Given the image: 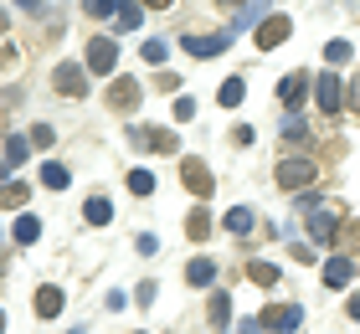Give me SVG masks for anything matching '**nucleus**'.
Instances as JSON below:
<instances>
[{
	"mask_svg": "<svg viewBox=\"0 0 360 334\" xmlns=\"http://www.w3.org/2000/svg\"><path fill=\"white\" fill-rule=\"evenodd\" d=\"M129 144H134V149H165V155H175V149H180L175 129H150V124L129 129Z\"/></svg>",
	"mask_w": 360,
	"mask_h": 334,
	"instance_id": "obj_1",
	"label": "nucleus"
},
{
	"mask_svg": "<svg viewBox=\"0 0 360 334\" xmlns=\"http://www.w3.org/2000/svg\"><path fill=\"white\" fill-rule=\"evenodd\" d=\"M314 180H319V170L309 160H283V165H278V186H283V191H309Z\"/></svg>",
	"mask_w": 360,
	"mask_h": 334,
	"instance_id": "obj_2",
	"label": "nucleus"
},
{
	"mask_svg": "<svg viewBox=\"0 0 360 334\" xmlns=\"http://www.w3.org/2000/svg\"><path fill=\"white\" fill-rule=\"evenodd\" d=\"M314 98H319V108H324V113H340V108H345V82L335 77V67L314 77Z\"/></svg>",
	"mask_w": 360,
	"mask_h": 334,
	"instance_id": "obj_3",
	"label": "nucleus"
},
{
	"mask_svg": "<svg viewBox=\"0 0 360 334\" xmlns=\"http://www.w3.org/2000/svg\"><path fill=\"white\" fill-rule=\"evenodd\" d=\"M257 324H263V329H273V334H293V329L304 324V309H299V304H273V309H268Z\"/></svg>",
	"mask_w": 360,
	"mask_h": 334,
	"instance_id": "obj_4",
	"label": "nucleus"
},
{
	"mask_svg": "<svg viewBox=\"0 0 360 334\" xmlns=\"http://www.w3.org/2000/svg\"><path fill=\"white\" fill-rule=\"evenodd\" d=\"M304 216H309V231H314V242H335V231H340V211L314 206V200H309Z\"/></svg>",
	"mask_w": 360,
	"mask_h": 334,
	"instance_id": "obj_5",
	"label": "nucleus"
},
{
	"mask_svg": "<svg viewBox=\"0 0 360 334\" xmlns=\"http://www.w3.org/2000/svg\"><path fill=\"white\" fill-rule=\"evenodd\" d=\"M52 82H57L62 98H83V93H88V72H83L77 62H62L57 72H52Z\"/></svg>",
	"mask_w": 360,
	"mask_h": 334,
	"instance_id": "obj_6",
	"label": "nucleus"
},
{
	"mask_svg": "<svg viewBox=\"0 0 360 334\" xmlns=\"http://www.w3.org/2000/svg\"><path fill=\"white\" fill-rule=\"evenodd\" d=\"M180 180H186L191 195H211V186H217V180H211V170H206V160H195V155L180 165Z\"/></svg>",
	"mask_w": 360,
	"mask_h": 334,
	"instance_id": "obj_7",
	"label": "nucleus"
},
{
	"mask_svg": "<svg viewBox=\"0 0 360 334\" xmlns=\"http://www.w3.org/2000/svg\"><path fill=\"white\" fill-rule=\"evenodd\" d=\"M288 31H293L288 15H268V21L257 26V46H263V52H273V46H283V41H288Z\"/></svg>",
	"mask_w": 360,
	"mask_h": 334,
	"instance_id": "obj_8",
	"label": "nucleus"
},
{
	"mask_svg": "<svg viewBox=\"0 0 360 334\" xmlns=\"http://www.w3.org/2000/svg\"><path fill=\"white\" fill-rule=\"evenodd\" d=\"M113 62H119V46L108 37H93L88 41V72H113Z\"/></svg>",
	"mask_w": 360,
	"mask_h": 334,
	"instance_id": "obj_9",
	"label": "nucleus"
},
{
	"mask_svg": "<svg viewBox=\"0 0 360 334\" xmlns=\"http://www.w3.org/2000/svg\"><path fill=\"white\" fill-rule=\"evenodd\" d=\"M226 41H232V31H217V37H186L180 46H186L191 57H221V52H226Z\"/></svg>",
	"mask_w": 360,
	"mask_h": 334,
	"instance_id": "obj_10",
	"label": "nucleus"
},
{
	"mask_svg": "<svg viewBox=\"0 0 360 334\" xmlns=\"http://www.w3.org/2000/svg\"><path fill=\"white\" fill-rule=\"evenodd\" d=\"M309 88H314V77H309V72H288L283 82H278V98H283V103L293 108V103H304V93Z\"/></svg>",
	"mask_w": 360,
	"mask_h": 334,
	"instance_id": "obj_11",
	"label": "nucleus"
},
{
	"mask_svg": "<svg viewBox=\"0 0 360 334\" xmlns=\"http://www.w3.org/2000/svg\"><path fill=\"white\" fill-rule=\"evenodd\" d=\"M186 283H191V288H211V283H217V262H211V257H195V262L186 267Z\"/></svg>",
	"mask_w": 360,
	"mask_h": 334,
	"instance_id": "obj_12",
	"label": "nucleus"
},
{
	"mask_svg": "<svg viewBox=\"0 0 360 334\" xmlns=\"http://www.w3.org/2000/svg\"><path fill=\"white\" fill-rule=\"evenodd\" d=\"M350 278H355V262L350 257H330V262H324V283H330V288H345Z\"/></svg>",
	"mask_w": 360,
	"mask_h": 334,
	"instance_id": "obj_13",
	"label": "nucleus"
},
{
	"mask_svg": "<svg viewBox=\"0 0 360 334\" xmlns=\"http://www.w3.org/2000/svg\"><path fill=\"white\" fill-rule=\"evenodd\" d=\"M139 98H144L139 82H134V77H119V82H113V98H108V103H113V108H134Z\"/></svg>",
	"mask_w": 360,
	"mask_h": 334,
	"instance_id": "obj_14",
	"label": "nucleus"
},
{
	"mask_svg": "<svg viewBox=\"0 0 360 334\" xmlns=\"http://www.w3.org/2000/svg\"><path fill=\"white\" fill-rule=\"evenodd\" d=\"M252 21H268V0H248V6L237 11V21H232V37H237V31H248Z\"/></svg>",
	"mask_w": 360,
	"mask_h": 334,
	"instance_id": "obj_15",
	"label": "nucleus"
},
{
	"mask_svg": "<svg viewBox=\"0 0 360 334\" xmlns=\"http://www.w3.org/2000/svg\"><path fill=\"white\" fill-rule=\"evenodd\" d=\"M113 21H119V31H139V26H144L139 0H119V15H113Z\"/></svg>",
	"mask_w": 360,
	"mask_h": 334,
	"instance_id": "obj_16",
	"label": "nucleus"
},
{
	"mask_svg": "<svg viewBox=\"0 0 360 334\" xmlns=\"http://www.w3.org/2000/svg\"><path fill=\"white\" fill-rule=\"evenodd\" d=\"M11 237H15V247H31V242L41 237V221H37V216H15V231H11Z\"/></svg>",
	"mask_w": 360,
	"mask_h": 334,
	"instance_id": "obj_17",
	"label": "nucleus"
},
{
	"mask_svg": "<svg viewBox=\"0 0 360 334\" xmlns=\"http://www.w3.org/2000/svg\"><path fill=\"white\" fill-rule=\"evenodd\" d=\"M252 221H257V216H252L248 206H232V211H226V231H232V237H248Z\"/></svg>",
	"mask_w": 360,
	"mask_h": 334,
	"instance_id": "obj_18",
	"label": "nucleus"
},
{
	"mask_svg": "<svg viewBox=\"0 0 360 334\" xmlns=\"http://www.w3.org/2000/svg\"><path fill=\"white\" fill-rule=\"evenodd\" d=\"M37 314H41V319H57V314H62V288H41L37 293Z\"/></svg>",
	"mask_w": 360,
	"mask_h": 334,
	"instance_id": "obj_19",
	"label": "nucleus"
},
{
	"mask_svg": "<svg viewBox=\"0 0 360 334\" xmlns=\"http://www.w3.org/2000/svg\"><path fill=\"white\" fill-rule=\"evenodd\" d=\"M211 324H217V329L232 324V298H226V293H211Z\"/></svg>",
	"mask_w": 360,
	"mask_h": 334,
	"instance_id": "obj_20",
	"label": "nucleus"
},
{
	"mask_svg": "<svg viewBox=\"0 0 360 334\" xmlns=\"http://www.w3.org/2000/svg\"><path fill=\"white\" fill-rule=\"evenodd\" d=\"M242 93H248V82H242V77H226L217 98H221V108H237V103H242Z\"/></svg>",
	"mask_w": 360,
	"mask_h": 334,
	"instance_id": "obj_21",
	"label": "nucleus"
},
{
	"mask_svg": "<svg viewBox=\"0 0 360 334\" xmlns=\"http://www.w3.org/2000/svg\"><path fill=\"white\" fill-rule=\"evenodd\" d=\"M83 211H88V221H93V226H108V221H113V206H108L103 195H93L88 206H83Z\"/></svg>",
	"mask_w": 360,
	"mask_h": 334,
	"instance_id": "obj_22",
	"label": "nucleus"
},
{
	"mask_svg": "<svg viewBox=\"0 0 360 334\" xmlns=\"http://www.w3.org/2000/svg\"><path fill=\"white\" fill-rule=\"evenodd\" d=\"M68 165H52V160H46V170H41V186H52V191H68Z\"/></svg>",
	"mask_w": 360,
	"mask_h": 334,
	"instance_id": "obj_23",
	"label": "nucleus"
},
{
	"mask_svg": "<svg viewBox=\"0 0 360 334\" xmlns=\"http://www.w3.org/2000/svg\"><path fill=\"white\" fill-rule=\"evenodd\" d=\"M206 231H211V216H206V211H191V221H186V237H191V242H206Z\"/></svg>",
	"mask_w": 360,
	"mask_h": 334,
	"instance_id": "obj_24",
	"label": "nucleus"
},
{
	"mask_svg": "<svg viewBox=\"0 0 360 334\" xmlns=\"http://www.w3.org/2000/svg\"><path fill=\"white\" fill-rule=\"evenodd\" d=\"M248 273H252V283H263V288H273V283H278V267H273V262H248Z\"/></svg>",
	"mask_w": 360,
	"mask_h": 334,
	"instance_id": "obj_25",
	"label": "nucleus"
},
{
	"mask_svg": "<svg viewBox=\"0 0 360 334\" xmlns=\"http://www.w3.org/2000/svg\"><path fill=\"white\" fill-rule=\"evenodd\" d=\"M324 62H330V67H345V62H350V41H330V46H324Z\"/></svg>",
	"mask_w": 360,
	"mask_h": 334,
	"instance_id": "obj_26",
	"label": "nucleus"
},
{
	"mask_svg": "<svg viewBox=\"0 0 360 334\" xmlns=\"http://www.w3.org/2000/svg\"><path fill=\"white\" fill-rule=\"evenodd\" d=\"M283 139L293 144V139H309V124L299 119V113H288V119H283Z\"/></svg>",
	"mask_w": 360,
	"mask_h": 334,
	"instance_id": "obj_27",
	"label": "nucleus"
},
{
	"mask_svg": "<svg viewBox=\"0 0 360 334\" xmlns=\"http://www.w3.org/2000/svg\"><path fill=\"white\" fill-rule=\"evenodd\" d=\"M129 191H134V195H150V191H155V175H150V170H134V175H129Z\"/></svg>",
	"mask_w": 360,
	"mask_h": 334,
	"instance_id": "obj_28",
	"label": "nucleus"
},
{
	"mask_svg": "<svg viewBox=\"0 0 360 334\" xmlns=\"http://www.w3.org/2000/svg\"><path fill=\"white\" fill-rule=\"evenodd\" d=\"M21 160H26V139L11 134V139H6V165H21Z\"/></svg>",
	"mask_w": 360,
	"mask_h": 334,
	"instance_id": "obj_29",
	"label": "nucleus"
},
{
	"mask_svg": "<svg viewBox=\"0 0 360 334\" xmlns=\"http://www.w3.org/2000/svg\"><path fill=\"white\" fill-rule=\"evenodd\" d=\"M0 206H26V186H0Z\"/></svg>",
	"mask_w": 360,
	"mask_h": 334,
	"instance_id": "obj_30",
	"label": "nucleus"
},
{
	"mask_svg": "<svg viewBox=\"0 0 360 334\" xmlns=\"http://www.w3.org/2000/svg\"><path fill=\"white\" fill-rule=\"evenodd\" d=\"M165 52H170V46L160 41V37H155V41H144V62H155V67H160V62H165Z\"/></svg>",
	"mask_w": 360,
	"mask_h": 334,
	"instance_id": "obj_31",
	"label": "nucleus"
},
{
	"mask_svg": "<svg viewBox=\"0 0 360 334\" xmlns=\"http://www.w3.org/2000/svg\"><path fill=\"white\" fill-rule=\"evenodd\" d=\"M88 15H119V0H88Z\"/></svg>",
	"mask_w": 360,
	"mask_h": 334,
	"instance_id": "obj_32",
	"label": "nucleus"
},
{
	"mask_svg": "<svg viewBox=\"0 0 360 334\" xmlns=\"http://www.w3.org/2000/svg\"><path fill=\"white\" fill-rule=\"evenodd\" d=\"M175 119H180V124L195 119V98H175Z\"/></svg>",
	"mask_w": 360,
	"mask_h": 334,
	"instance_id": "obj_33",
	"label": "nucleus"
},
{
	"mask_svg": "<svg viewBox=\"0 0 360 334\" xmlns=\"http://www.w3.org/2000/svg\"><path fill=\"white\" fill-rule=\"evenodd\" d=\"M31 139H37L41 149H52V139H57V129H46V124H41V129H31Z\"/></svg>",
	"mask_w": 360,
	"mask_h": 334,
	"instance_id": "obj_34",
	"label": "nucleus"
},
{
	"mask_svg": "<svg viewBox=\"0 0 360 334\" xmlns=\"http://www.w3.org/2000/svg\"><path fill=\"white\" fill-rule=\"evenodd\" d=\"M345 88H350V93H345V103H350V108L360 113V77H355V82H345Z\"/></svg>",
	"mask_w": 360,
	"mask_h": 334,
	"instance_id": "obj_35",
	"label": "nucleus"
},
{
	"mask_svg": "<svg viewBox=\"0 0 360 334\" xmlns=\"http://www.w3.org/2000/svg\"><path fill=\"white\" fill-rule=\"evenodd\" d=\"M237 334H263V324H257V319H242V324H237Z\"/></svg>",
	"mask_w": 360,
	"mask_h": 334,
	"instance_id": "obj_36",
	"label": "nucleus"
},
{
	"mask_svg": "<svg viewBox=\"0 0 360 334\" xmlns=\"http://www.w3.org/2000/svg\"><path fill=\"white\" fill-rule=\"evenodd\" d=\"M350 319H360V298H350Z\"/></svg>",
	"mask_w": 360,
	"mask_h": 334,
	"instance_id": "obj_37",
	"label": "nucleus"
},
{
	"mask_svg": "<svg viewBox=\"0 0 360 334\" xmlns=\"http://www.w3.org/2000/svg\"><path fill=\"white\" fill-rule=\"evenodd\" d=\"M139 6H175V0H139Z\"/></svg>",
	"mask_w": 360,
	"mask_h": 334,
	"instance_id": "obj_38",
	"label": "nucleus"
},
{
	"mask_svg": "<svg viewBox=\"0 0 360 334\" xmlns=\"http://www.w3.org/2000/svg\"><path fill=\"white\" fill-rule=\"evenodd\" d=\"M217 6H248V0H217Z\"/></svg>",
	"mask_w": 360,
	"mask_h": 334,
	"instance_id": "obj_39",
	"label": "nucleus"
},
{
	"mask_svg": "<svg viewBox=\"0 0 360 334\" xmlns=\"http://www.w3.org/2000/svg\"><path fill=\"white\" fill-rule=\"evenodd\" d=\"M0 334H6V314H0Z\"/></svg>",
	"mask_w": 360,
	"mask_h": 334,
	"instance_id": "obj_40",
	"label": "nucleus"
}]
</instances>
